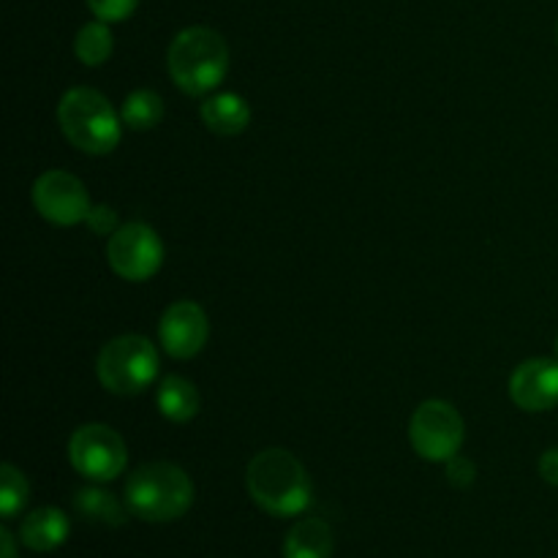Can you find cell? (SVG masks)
<instances>
[{
    "instance_id": "6da1fadb",
    "label": "cell",
    "mask_w": 558,
    "mask_h": 558,
    "mask_svg": "<svg viewBox=\"0 0 558 558\" xmlns=\"http://www.w3.org/2000/svg\"><path fill=\"white\" fill-rule=\"evenodd\" d=\"M245 485L256 505L276 518H292L308 510L311 477L303 463L281 447L262 450L245 469Z\"/></svg>"
},
{
    "instance_id": "7a4b0ae2",
    "label": "cell",
    "mask_w": 558,
    "mask_h": 558,
    "mask_svg": "<svg viewBox=\"0 0 558 558\" xmlns=\"http://www.w3.org/2000/svg\"><path fill=\"white\" fill-rule=\"evenodd\" d=\"M167 69L185 96H207L221 85L229 71L227 41L213 27H185L169 44Z\"/></svg>"
},
{
    "instance_id": "3957f363",
    "label": "cell",
    "mask_w": 558,
    "mask_h": 558,
    "mask_svg": "<svg viewBox=\"0 0 558 558\" xmlns=\"http://www.w3.org/2000/svg\"><path fill=\"white\" fill-rule=\"evenodd\" d=\"M191 505H194V483L174 463H145L125 483V507L140 521H178L191 510Z\"/></svg>"
},
{
    "instance_id": "277c9868",
    "label": "cell",
    "mask_w": 558,
    "mask_h": 558,
    "mask_svg": "<svg viewBox=\"0 0 558 558\" xmlns=\"http://www.w3.org/2000/svg\"><path fill=\"white\" fill-rule=\"evenodd\" d=\"M58 125L65 140L82 153L107 156L120 145L123 118L107 96L93 87H71L58 104Z\"/></svg>"
},
{
    "instance_id": "5b68a950",
    "label": "cell",
    "mask_w": 558,
    "mask_h": 558,
    "mask_svg": "<svg viewBox=\"0 0 558 558\" xmlns=\"http://www.w3.org/2000/svg\"><path fill=\"white\" fill-rule=\"evenodd\" d=\"M98 381L114 396H140L156 381L158 352L145 336H118L101 349Z\"/></svg>"
},
{
    "instance_id": "8992f818",
    "label": "cell",
    "mask_w": 558,
    "mask_h": 558,
    "mask_svg": "<svg viewBox=\"0 0 558 558\" xmlns=\"http://www.w3.org/2000/svg\"><path fill=\"white\" fill-rule=\"evenodd\" d=\"M466 428L458 409L447 401H425L414 409L409 441L414 452L430 463H447L461 452Z\"/></svg>"
},
{
    "instance_id": "52a82bcc",
    "label": "cell",
    "mask_w": 558,
    "mask_h": 558,
    "mask_svg": "<svg viewBox=\"0 0 558 558\" xmlns=\"http://www.w3.org/2000/svg\"><path fill=\"white\" fill-rule=\"evenodd\" d=\"M69 461L85 480L109 483L125 472L129 450L118 430L101 423H90L71 434Z\"/></svg>"
},
{
    "instance_id": "ba28073f",
    "label": "cell",
    "mask_w": 558,
    "mask_h": 558,
    "mask_svg": "<svg viewBox=\"0 0 558 558\" xmlns=\"http://www.w3.org/2000/svg\"><path fill=\"white\" fill-rule=\"evenodd\" d=\"M107 262L123 281H150L163 265V243L153 227L142 221L123 223L114 234H109Z\"/></svg>"
},
{
    "instance_id": "9c48e42d",
    "label": "cell",
    "mask_w": 558,
    "mask_h": 558,
    "mask_svg": "<svg viewBox=\"0 0 558 558\" xmlns=\"http://www.w3.org/2000/svg\"><path fill=\"white\" fill-rule=\"evenodd\" d=\"M33 205L38 216L47 218L54 227H76L87 221V213L93 207L85 183L63 169H49L38 174L33 183Z\"/></svg>"
},
{
    "instance_id": "30bf717a",
    "label": "cell",
    "mask_w": 558,
    "mask_h": 558,
    "mask_svg": "<svg viewBox=\"0 0 558 558\" xmlns=\"http://www.w3.org/2000/svg\"><path fill=\"white\" fill-rule=\"evenodd\" d=\"M207 338H210V322L205 308L191 300L172 303L158 322V341L174 360L196 357L205 349Z\"/></svg>"
},
{
    "instance_id": "8fae6325",
    "label": "cell",
    "mask_w": 558,
    "mask_h": 558,
    "mask_svg": "<svg viewBox=\"0 0 558 558\" xmlns=\"http://www.w3.org/2000/svg\"><path fill=\"white\" fill-rule=\"evenodd\" d=\"M510 398L523 412H550L558 407V360L532 357L510 376Z\"/></svg>"
},
{
    "instance_id": "7c38bea8",
    "label": "cell",
    "mask_w": 558,
    "mask_h": 558,
    "mask_svg": "<svg viewBox=\"0 0 558 558\" xmlns=\"http://www.w3.org/2000/svg\"><path fill=\"white\" fill-rule=\"evenodd\" d=\"M20 539L36 554H49L69 539V518L58 507H38L22 521Z\"/></svg>"
},
{
    "instance_id": "4fadbf2b",
    "label": "cell",
    "mask_w": 558,
    "mask_h": 558,
    "mask_svg": "<svg viewBox=\"0 0 558 558\" xmlns=\"http://www.w3.org/2000/svg\"><path fill=\"white\" fill-rule=\"evenodd\" d=\"M202 123L218 136H238L248 129L251 107L238 93H216L199 107Z\"/></svg>"
},
{
    "instance_id": "5bb4252c",
    "label": "cell",
    "mask_w": 558,
    "mask_h": 558,
    "mask_svg": "<svg viewBox=\"0 0 558 558\" xmlns=\"http://www.w3.org/2000/svg\"><path fill=\"white\" fill-rule=\"evenodd\" d=\"M332 532L319 518H305L289 529L283 539V558H330Z\"/></svg>"
},
{
    "instance_id": "9a60e30c",
    "label": "cell",
    "mask_w": 558,
    "mask_h": 558,
    "mask_svg": "<svg viewBox=\"0 0 558 558\" xmlns=\"http://www.w3.org/2000/svg\"><path fill=\"white\" fill-rule=\"evenodd\" d=\"M158 412L169 420V423H191L199 414V392L183 376H169L156 392Z\"/></svg>"
},
{
    "instance_id": "2e32d148",
    "label": "cell",
    "mask_w": 558,
    "mask_h": 558,
    "mask_svg": "<svg viewBox=\"0 0 558 558\" xmlns=\"http://www.w3.org/2000/svg\"><path fill=\"white\" fill-rule=\"evenodd\" d=\"M74 507L85 521L101 523V526L118 529L125 523V512L129 507L120 505L112 494H107L104 488H82L74 496Z\"/></svg>"
},
{
    "instance_id": "e0dca14e",
    "label": "cell",
    "mask_w": 558,
    "mask_h": 558,
    "mask_svg": "<svg viewBox=\"0 0 558 558\" xmlns=\"http://www.w3.org/2000/svg\"><path fill=\"white\" fill-rule=\"evenodd\" d=\"M112 49H114V38L112 31H109V22H87V25L80 27L74 38V52L80 58L82 65H104L109 58H112Z\"/></svg>"
},
{
    "instance_id": "ac0fdd59",
    "label": "cell",
    "mask_w": 558,
    "mask_h": 558,
    "mask_svg": "<svg viewBox=\"0 0 558 558\" xmlns=\"http://www.w3.org/2000/svg\"><path fill=\"white\" fill-rule=\"evenodd\" d=\"M123 125L131 131H150L163 120V98L156 90H134L125 96L123 109H120Z\"/></svg>"
},
{
    "instance_id": "d6986e66",
    "label": "cell",
    "mask_w": 558,
    "mask_h": 558,
    "mask_svg": "<svg viewBox=\"0 0 558 558\" xmlns=\"http://www.w3.org/2000/svg\"><path fill=\"white\" fill-rule=\"evenodd\" d=\"M27 494H31V488H27L25 474L11 463H3V469H0V515L5 521L14 518L25 507Z\"/></svg>"
},
{
    "instance_id": "ffe728a7",
    "label": "cell",
    "mask_w": 558,
    "mask_h": 558,
    "mask_svg": "<svg viewBox=\"0 0 558 558\" xmlns=\"http://www.w3.org/2000/svg\"><path fill=\"white\" fill-rule=\"evenodd\" d=\"M140 0H87V9L101 22H123L136 11Z\"/></svg>"
},
{
    "instance_id": "44dd1931",
    "label": "cell",
    "mask_w": 558,
    "mask_h": 558,
    "mask_svg": "<svg viewBox=\"0 0 558 558\" xmlns=\"http://www.w3.org/2000/svg\"><path fill=\"white\" fill-rule=\"evenodd\" d=\"M474 480H477V469H474V463L469 461V458L463 456H456L447 461V483L452 485V488H469V485H474Z\"/></svg>"
},
{
    "instance_id": "7402d4cb",
    "label": "cell",
    "mask_w": 558,
    "mask_h": 558,
    "mask_svg": "<svg viewBox=\"0 0 558 558\" xmlns=\"http://www.w3.org/2000/svg\"><path fill=\"white\" fill-rule=\"evenodd\" d=\"M87 227L96 234H114L118 232V213L107 205H93L90 213H87Z\"/></svg>"
},
{
    "instance_id": "603a6c76",
    "label": "cell",
    "mask_w": 558,
    "mask_h": 558,
    "mask_svg": "<svg viewBox=\"0 0 558 558\" xmlns=\"http://www.w3.org/2000/svg\"><path fill=\"white\" fill-rule=\"evenodd\" d=\"M537 469H539V477H543L545 483L558 488V447H554V450H545L543 456H539Z\"/></svg>"
},
{
    "instance_id": "cb8c5ba5",
    "label": "cell",
    "mask_w": 558,
    "mask_h": 558,
    "mask_svg": "<svg viewBox=\"0 0 558 558\" xmlns=\"http://www.w3.org/2000/svg\"><path fill=\"white\" fill-rule=\"evenodd\" d=\"M0 545H3V550H0V554H3V558H16L14 537H11L9 529H3V532H0Z\"/></svg>"
},
{
    "instance_id": "d4e9b609",
    "label": "cell",
    "mask_w": 558,
    "mask_h": 558,
    "mask_svg": "<svg viewBox=\"0 0 558 558\" xmlns=\"http://www.w3.org/2000/svg\"><path fill=\"white\" fill-rule=\"evenodd\" d=\"M554 352H556V360H558V336H556V341H554Z\"/></svg>"
}]
</instances>
